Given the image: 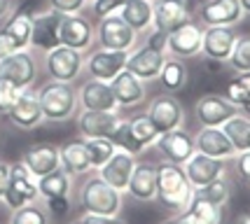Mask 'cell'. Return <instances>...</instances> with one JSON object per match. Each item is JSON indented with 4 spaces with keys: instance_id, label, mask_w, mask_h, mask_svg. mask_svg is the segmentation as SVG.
<instances>
[{
    "instance_id": "6da1fadb",
    "label": "cell",
    "mask_w": 250,
    "mask_h": 224,
    "mask_svg": "<svg viewBox=\"0 0 250 224\" xmlns=\"http://www.w3.org/2000/svg\"><path fill=\"white\" fill-rule=\"evenodd\" d=\"M194 194V187L189 184L185 175V168L171 163V161H159L157 163V199L168 210V213H183L187 203Z\"/></svg>"
},
{
    "instance_id": "7a4b0ae2",
    "label": "cell",
    "mask_w": 250,
    "mask_h": 224,
    "mask_svg": "<svg viewBox=\"0 0 250 224\" xmlns=\"http://www.w3.org/2000/svg\"><path fill=\"white\" fill-rule=\"evenodd\" d=\"M77 205L82 208V213L91 215H120L124 205V194L117 192L115 187H110L103 178H98V173L89 175L87 180L80 184L77 189Z\"/></svg>"
},
{
    "instance_id": "3957f363",
    "label": "cell",
    "mask_w": 250,
    "mask_h": 224,
    "mask_svg": "<svg viewBox=\"0 0 250 224\" xmlns=\"http://www.w3.org/2000/svg\"><path fill=\"white\" fill-rule=\"evenodd\" d=\"M35 94L40 101L44 122H68L73 115H77L80 103H77V89L73 86V82L49 80Z\"/></svg>"
},
{
    "instance_id": "277c9868",
    "label": "cell",
    "mask_w": 250,
    "mask_h": 224,
    "mask_svg": "<svg viewBox=\"0 0 250 224\" xmlns=\"http://www.w3.org/2000/svg\"><path fill=\"white\" fill-rule=\"evenodd\" d=\"M0 201L5 203L10 210H17V208H21V205L40 201L38 178H33L31 171L23 166L21 161L10 163V182H7V189H5Z\"/></svg>"
},
{
    "instance_id": "5b68a950",
    "label": "cell",
    "mask_w": 250,
    "mask_h": 224,
    "mask_svg": "<svg viewBox=\"0 0 250 224\" xmlns=\"http://www.w3.org/2000/svg\"><path fill=\"white\" fill-rule=\"evenodd\" d=\"M138 33L122 19L120 14H108L98 19L96 26V42L103 49H115V52H131L138 44Z\"/></svg>"
},
{
    "instance_id": "8992f818",
    "label": "cell",
    "mask_w": 250,
    "mask_h": 224,
    "mask_svg": "<svg viewBox=\"0 0 250 224\" xmlns=\"http://www.w3.org/2000/svg\"><path fill=\"white\" fill-rule=\"evenodd\" d=\"M38 73H40L38 59H35V54L31 49H19V52L0 59V77L12 82L19 91L33 89L35 80H38Z\"/></svg>"
},
{
    "instance_id": "52a82bcc",
    "label": "cell",
    "mask_w": 250,
    "mask_h": 224,
    "mask_svg": "<svg viewBox=\"0 0 250 224\" xmlns=\"http://www.w3.org/2000/svg\"><path fill=\"white\" fill-rule=\"evenodd\" d=\"M84 70V54L59 44L44 52V73L56 82H75Z\"/></svg>"
},
{
    "instance_id": "ba28073f",
    "label": "cell",
    "mask_w": 250,
    "mask_h": 224,
    "mask_svg": "<svg viewBox=\"0 0 250 224\" xmlns=\"http://www.w3.org/2000/svg\"><path fill=\"white\" fill-rule=\"evenodd\" d=\"M145 115H147V119L152 122L159 133L185 126V107H183V103L173 94H166V91L150 101Z\"/></svg>"
},
{
    "instance_id": "9c48e42d",
    "label": "cell",
    "mask_w": 250,
    "mask_h": 224,
    "mask_svg": "<svg viewBox=\"0 0 250 224\" xmlns=\"http://www.w3.org/2000/svg\"><path fill=\"white\" fill-rule=\"evenodd\" d=\"M94 40H96V26L84 14H61L59 42L63 47H70V49L84 54L91 49Z\"/></svg>"
},
{
    "instance_id": "30bf717a",
    "label": "cell",
    "mask_w": 250,
    "mask_h": 224,
    "mask_svg": "<svg viewBox=\"0 0 250 224\" xmlns=\"http://www.w3.org/2000/svg\"><path fill=\"white\" fill-rule=\"evenodd\" d=\"M239 35L234 26H206L204 28V40H201V56L208 63H227L234 47H236Z\"/></svg>"
},
{
    "instance_id": "8fae6325",
    "label": "cell",
    "mask_w": 250,
    "mask_h": 224,
    "mask_svg": "<svg viewBox=\"0 0 250 224\" xmlns=\"http://www.w3.org/2000/svg\"><path fill=\"white\" fill-rule=\"evenodd\" d=\"M152 147L157 149V154L162 157V161H171V163L183 166L196 152L194 133H189L185 128L166 131V133H159V138L154 140Z\"/></svg>"
},
{
    "instance_id": "7c38bea8",
    "label": "cell",
    "mask_w": 250,
    "mask_h": 224,
    "mask_svg": "<svg viewBox=\"0 0 250 224\" xmlns=\"http://www.w3.org/2000/svg\"><path fill=\"white\" fill-rule=\"evenodd\" d=\"M196 23L206 26H236L246 17L239 0H204L194 10Z\"/></svg>"
},
{
    "instance_id": "4fadbf2b",
    "label": "cell",
    "mask_w": 250,
    "mask_h": 224,
    "mask_svg": "<svg viewBox=\"0 0 250 224\" xmlns=\"http://www.w3.org/2000/svg\"><path fill=\"white\" fill-rule=\"evenodd\" d=\"M201 40H204V26L192 19L166 35V54L178 59H194L201 54Z\"/></svg>"
},
{
    "instance_id": "5bb4252c",
    "label": "cell",
    "mask_w": 250,
    "mask_h": 224,
    "mask_svg": "<svg viewBox=\"0 0 250 224\" xmlns=\"http://www.w3.org/2000/svg\"><path fill=\"white\" fill-rule=\"evenodd\" d=\"M183 168H185V175H187V180H189V184H192L194 189H199V187H204L208 182L229 175V161L213 159V157H208V154L194 152V154L183 163Z\"/></svg>"
},
{
    "instance_id": "9a60e30c",
    "label": "cell",
    "mask_w": 250,
    "mask_h": 224,
    "mask_svg": "<svg viewBox=\"0 0 250 224\" xmlns=\"http://www.w3.org/2000/svg\"><path fill=\"white\" fill-rule=\"evenodd\" d=\"M126 54L129 52H115V49L98 47V49H94V52H89L84 56V70L94 80L110 82L112 77H117L126 68Z\"/></svg>"
},
{
    "instance_id": "2e32d148",
    "label": "cell",
    "mask_w": 250,
    "mask_h": 224,
    "mask_svg": "<svg viewBox=\"0 0 250 224\" xmlns=\"http://www.w3.org/2000/svg\"><path fill=\"white\" fill-rule=\"evenodd\" d=\"M236 112V105H231L222 94H204L194 103V117L199 126H222Z\"/></svg>"
},
{
    "instance_id": "e0dca14e",
    "label": "cell",
    "mask_w": 250,
    "mask_h": 224,
    "mask_svg": "<svg viewBox=\"0 0 250 224\" xmlns=\"http://www.w3.org/2000/svg\"><path fill=\"white\" fill-rule=\"evenodd\" d=\"M164 61H166V52L152 49L147 44H141V47L136 44L126 54V70L133 73L143 82H152V80L159 77V70H162Z\"/></svg>"
},
{
    "instance_id": "ac0fdd59",
    "label": "cell",
    "mask_w": 250,
    "mask_h": 224,
    "mask_svg": "<svg viewBox=\"0 0 250 224\" xmlns=\"http://www.w3.org/2000/svg\"><path fill=\"white\" fill-rule=\"evenodd\" d=\"M77 103H80L82 110H96V112H115V110H120L117 101L112 96L110 82L94 80V77H89L87 82H82V86L77 89Z\"/></svg>"
},
{
    "instance_id": "d6986e66",
    "label": "cell",
    "mask_w": 250,
    "mask_h": 224,
    "mask_svg": "<svg viewBox=\"0 0 250 224\" xmlns=\"http://www.w3.org/2000/svg\"><path fill=\"white\" fill-rule=\"evenodd\" d=\"M126 194L138 203H152L157 199V163L136 161L126 184Z\"/></svg>"
},
{
    "instance_id": "ffe728a7",
    "label": "cell",
    "mask_w": 250,
    "mask_h": 224,
    "mask_svg": "<svg viewBox=\"0 0 250 224\" xmlns=\"http://www.w3.org/2000/svg\"><path fill=\"white\" fill-rule=\"evenodd\" d=\"M152 7H154L152 26L164 33H171L178 26H183V23L194 19L189 0H154Z\"/></svg>"
},
{
    "instance_id": "44dd1931",
    "label": "cell",
    "mask_w": 250,
    "mask_h": 224,
    "mask_svg": "<svg viewBox=\"0 0 250 224\" xmlns=\"http://www.w3.org/2000/svg\"><path fill=\"white\" fill-rule=\"evenodd\" d=\"M7 119H10L17 128H23V131H31V128L40 126L44 122V117H42V110H40L38 94H35L33 89L19 91L14 105L7 110Z\"/></svg>"
},
{
    "instance_id": "7402d4cb",
    "label": "cell",
    "mask_w": 250,
    "mask_h": 224,
    "mask_svg": "<svg viewBox=\"0 0 250 224\" xmlns=\"http://www.w3.org/2000/svg\"><path fill=\"white\" fill-rule=\"evenodd\" d=\"M194 145H196V152L208 154L213 159L231 161L236 157V149L229 143L222 126H199V131L194 133Z\"/></svg>"
},
{
    "instance_id": "603a6c76",
    "label": "cell",
    "mask_w": 250,
    "mask_h": 224,
    "mask_svg": "<svg viewBox=\"0 0 250 224\" xmlns=\"http://www.w3.org/2000/svg\"><path fill=\"white\" fill-rule=\"evenodd\" d=\"M19 161L31 171L33 178H42L47 173L61 168L59 145H54V143H35V145L23 149V154Z\"/></svg>"
},
{
    "instance_id": "cb8c5ba5",
    "label": "cell",
    "mask_w": 250,
    "mask_h": 224,
    "mask_svg": "<svg viewBox=\"0 0 250 224\" xmlns=\"http://www.w3.org/2000/svg\"><path fill=\"white\" fill-rule=\"evenodd\" d=\"M110 89H112V96L117 101L120 110H129V107H138L147 98V89L145 82L138 80L133 73H129L126 68L122 70L117 77L110 80Z\"/></svg>"
},
{
    "instance_id": "d4e9b609",
    "label": "cell",
    "mask_w": 250,
    "mask_h": 224,
    "mask_svg": "<svg viewBox=\"0 0 250 224\" xmlns=\"http://www.w3.org/2000/svg\"><path fill=\"white\" fill-rule=\"evenodd\" d=\"M59 26L61 14L54 10H44L33 14V31H31V47L40 52H49L59 47Z\"/></svg>"
},
{
    "instance_id": "484cf974",
    "label": "cell",
    "mask_w": 250,
    "mask_h": 224,
    "mask_svg": "<svg viewBox=\"0 0 250 224\" xmlns=\"http://www.w3.org/2000/svg\"><path fill=\"white\" fill-rule=\"evenodd\" d=\"M124 115L120 110L115 112H96V110H82L77 117V131L82 138H110Z\"/></svg>"
},
{
    "instance_id": "4316f807",
    "label": "cell",
    "mask_w": 250,
    "mask_h": 224,
    "mask_svg": "<svg viewBox=\"0 0 250 224\" xmlns=\"http://www.w3.org/2000/svg\"><path fill=\"white\" fill-rule=\"evenodd\" d=\"M136 157L129 154V152H122L117 149L112 157H110L101 168H98V178H103V180L108 182L110 187H115L117 192H126V184H129V178H131V171H133V166H136Z\"/></svg>"
},
{
    "instance_id": "83f0119b",
    "label": "cell",
    "mask_w": 250,
    "mask_h": 224,
    "mask_svg": "<svg viewBox=\"0 0 250 224\" xmlns=\"http://www.w3.org/2000/svg\"><path fill=\"white\" fill-rule=\"evenodd\" d=\"M59 159H61V168L70 178H80V175H89L91 173V161H89L84 138H73L63 143L59 147Z\"/></svg>"
},
{
    "instance_id": "f1b7e54d",
    "label": "cell",
    "mask_w": 250,
    "mask_h": 224,
    "mask_svg": "<svg viewBox=\"0 0 250 224\" xmlns=\"http://www.w3.org/2000/svg\"><path fill=\"white\" fill-rule=\"evenodd\" d=\"M222 210L225 208L206 201L204 196H199L194 192L189 203H187V208L175 215V220L180 224H222Z\"/></svg>"
},
{
    "instance_id": "f546056e",
    "label": "cell",
    "mask_w": 250,
    "mask_h": 224,
    "mask_svg": "<svg viewBox=\"0 0 250 224\" xmlns=\"http://www.w3.org/2000/svg\"><path fill=\"white\" fill-rule=\"evenodd\" d=\"M120 14L124 21L129 23L133 31L143 35L152 28L154 21V7H152V0H124V5L120 7Z\"/></svg>"
},
{
    "instance_id": "4dcf8cb0",
    "label": "cell",
    "mask_w": 250,
    "mask_h": 224,
    "mask_svg": "<svg viewBox=\"0 0 250 224\" xmlns=\"http://www.w3.org/2000/svg\"><path fill=\"white\" fill-rule=\"evenodd\" d=\"M12 38L17 49H31V31H33V12L31 10H14L0 26Z\"/></svg>"
},
{
    "instance_id": "1f68e13d",
    "label": "cell",
    "mask_w": 250,
    "mask_h": 224,
    "mask_svg": "<svg viewBox=\"0 0 250 224\" xmlns=\"http://www.w3.org/2000/svg\"><path fill=\"white\" fill-rule=\"evenodd\" d=\"M157 80L162 82V89L166 94L183 91L187 86V80H189V70H187L185 59H178V56H168L166 54V61H164Z\"/></svg>"
},
{
    "instance_id": "d6a6232c",
    "label": "cell",
    "mask_w": 250,
    "mask_h": 224,
    "mask_svg": "<svg viewBox=\"0 0 250 224\" xmlns=\"http://www.w3.org/2000/svg\"><path fill=\"white\" fill-rule=\"evenodd\" d=\"M38 194H40L42 201L44 199L70 196V194H73V178H70L63 168H56V171L38 178Z\"/></svg>"
},
{
    "instance_id": "836d02e7",
    "label": "cell",
    "mask_w": 250,
    "mask_h": 224,
    "mask_svg": "<svg viewBox=\"0 0 250 224\" xmlns=\"http://www.w3.org/2000/svg\"><path fill=\"white\" fill-rule=\"evenodd\" d=\"M222 131L227 133L229 143L234 145L236 152H246L250 149V117L243 112H236L234 117H229L222 124Z\"/></svg>"
},
{
    "instance_id": "e575fe53",
    "label": "cell",
    "mask_w": 250,
    "mask_h": 224,
    "mask_svg": "<svg viewBox=\"0 0 250 224\" xmlns=\"http://www.w3.org/2000/svg\"><path fill=\"white\" fill-rule=\"evenodd\" d=\"M10 224H52V217H49V213H47V208L42 203L35 201L12 210Z\"/></svg>"
},
{
    "instance_id": "d590c367",
    "label": "cell",
    "mask_w": 250,
    "mask_h": 224,
    "mask_svg": "<svg viewBox=\"0 0 250 224\" xmlns=\"http://www.w3.org/2000/svg\"><path fill=\"white\" fill-rule=\"evenodd\" d=\"M199 196H204L206 201L215 203V205H220V208H225L229 203V199H231V182H229V178L225 175V178H218V180L208 182V184H204V187H199V189H194Z\"/></svg>"
},
{
    "instance_id": "8d00e7d4",
    "label": "cell",
    "mask_w": 250,
    "mask_h": 224,
    "mask_svg": "<svg viewBox=\"0 0 250 224\" xmlns=\"http://www.w3.org/2000/svg\"><path fill=\"white\" fill-rule=\"evenodd\" d=\"M129 128H131V133H133V138H136V143H138L143 149L152 147L154 140L159 138V131H157L154 124L147 119V115L129 117Z\"/></svg>"
},
{
    "instance_id": "74e56055",
    "label": "cell",
    "mask_w": 250,
    "mask_h": 224,
    "mask_svg": "<svg viewBox=\"0 0 250 224\" xmlns=\"http://www.w3.org/2000/svg\"><path fill=\"white\" fill-rule=\"evenodd\" d=\"M89 152V161H91V171H98L105 161L117 152V147L112 145L110 138H84Z\"/></svg>"
},
{
    "instance_id": "f35d334b",
    "label": "cell",
    "mask_w": 250,
    "mask_h": 224,
    "mask_svg": "<svg viewBox=\"0 0 250 224\" xmlns=\"http://www.w3.org/2000/svg\"><path fill=\"white\" fill-rule=\"evenodd\" d=\"M110 140H112V145H115L117 149H122V152H129V154H133V157H138L141 152H145V149L136 143L133 133H131L129 117H122V122L117 124V128H115V133L110 136Z\"/></svg>"
},
{
    "instance_id": "ab89813d",
    "label": "cell",
    "mask_w": 250,
    "mask_h": 224,
    "mask_svg": "<svg viewBox=\"0 0 250 224\" xmlns=\"http://www.w3.org/2000/svg\"><path fill=\"white\" fill-rule=\"evenodd\" d=\"M227 65L234 73H248L250 70V35H241L236 40V47L229 56Z\"/></svg>"
},
{
    "instance_id": "60d3db41",
    "label": "cell",
    "mask_w": 250,
    "mask_h": 224,
    "mask_svg": "<svg viewBox=\"0 0 250 224\" xmlns=\"http://www.w3.org/2000/svg\"><path fill=\"white\" fill-rule=\"evenodd\" d=\"M49 10L59 12V14H82L89 0H47Z\"/></svg>"
},
{
    "instance_id": "b9f144b4",
    "label": "cell",
    "mask_w": 250,
    "mask_h": 224,
    "mask_svg": "<svg viewBox=\"0 0 250 224\" xmlns=\"http://www.w3.org/2000/svg\"><path fill=\"white\" fill-rule=\"evenodd\" d=\"M19 96V89L0 77V115H7V110L14 105V101Z\"/></svg>"
},
{
    "instance_id": "7bdbcfd3",
    "label": "cell",
    "mask_w": 250,
    "mask_h": 224,
    "mask_svg": "<svg viewBox=\"0 0 250 224\" xmlns=\"http://www.w3.org/2000/svg\"><path fill=\"white\" fill-rule=\"evenodd\" d=\"M42 205L47 208L49 217H65L73 208V201H70V196H59V199H44Z\"/></svg>"
},
{
    "instance_id": "ee69618b",
    "label": "cell",
    "mask_w": 250,
    "mask_h": 224,
    "mask_svg": "<svg viewBox=\"0 0 250 224\" xmlns=\"http://www.w3.org/2000/svg\"><path fill=\"white\" fill-rule=\"evenodd\" d=\"M124 5V0H91V12L96 19H103L108 14L120 12V7Z\"/></svg>"
},
{
    "instance_id": "f6af8a7d",
    "label": "cell",
    "mask_w": 250,
    "mask_h": 224,
    "mask_svg": "<svg viewBox=\"0 0 250 224\" xmlns=\"http://www.w3.org/2000/svg\"><path fill=\"white\" fill-rule=\"evenodd\" d=\"M231 166H234V171H236V175L241 180L250 184V149L236 152V157L231 159Z\"/></svg>"
},
{
    "instance_id": "bcb514c9",
    "label": "cell",
    "mask_w": 250,
    "mask_h": 224,
    "mask_svg": "<svg viewBox=\"0 0 250 224\" xmlns=\"http://www.w3.org/2000/svg\"><path fill=\"white\" fill-rule=\"evenodd\" d=\"M80 220L84 224H129L126 220H122L120 215H91V213H82Z\"/></svg>"
},
{
    "instance_id": "7dc6e473",
    "label": "cell",
    "mask_w": 250,
    "mask_h": 224,
    "mask_svg": "<svg viewBox=\"0 0 250 224\" xmlns=\"http://www.w3.org/2000/svg\"><path fill=\"white\" fill-rule=\"evenodd\" d=\"M166 35H168V33H164L152 26L150 31L145 33V42L143 44H147V47H152V49H159V52H166Z\"/></svg>"
},
{
    "instance_id": "c3c4849f",
    "label": "cell",
    "mask_w": 250,
    "mask_h": 224,
    "mask_svg": "<svg viewBox=\"0 0 250 224\" xmlns=\"http://www.w3.org/2000/svg\"><path fill=\"white\" fill-rule=\"evenodd\" d=\"M14 52H19L17 44L12 42L10 35L0 28V59H5V56H10V54H14Z\"/></svg>"
},
{
    "instance_id": "681fc988",
    "label": "cell",
    "mask_w": 250,
    "mask_h": 224,
    "mask_svg": "<svg viewBox=\"0 0 250 224\" xmlns=\"http://www.w3.org/2000/svg\"><path fill=\"white\" fill-rule=\"evenodd\" d=\"M7 182H10V163L7 161H0V199L7 189Z\"/></svg>"
},
{
    "instance_id": "f907efd6",
    "label": "cell",
    "mask_w": 250,
    "mask_h": 224,
    "mask_svg": "<svg viewBox=\"0 0 250 224\" xmlns=\"http://www.w3.org/2000/svg\"><path fill=\"white\" fill-rule=\"evenodd\" d=\"M12 7H14V0H0V21L10 17Z\"/></svg>"
},
{
    "instance_id": "816d5d0a",
    "label": "cell",
    "mask_w": 250,
    "mask_h": 224,
    "mask_svg": "<svg viewBox=\"0 0 250 224\" xmlns=\"http://www.w3.org/2000/svg\"><path fill=\"white\" fill-rule=\"evenodd\" d=\"M236 224H250V210L241 213V215H239V220H236Z\"/></svg>"
},
{
    "instance_id": "f5cc1de1",
    "label": "cell",
    "mask_w": 250,
    "mask_h": 224,
    "mask_svg": "<svg viewBox=\"0 0 250 224\" xmlns=\"http://www.w3.org/2000/svg\"><path fill=\"white\" fill-rule=\"evenodd\" d=\"M241 2V10H243V14H250V0H239Z\"/></svg>"
},
{
    "instance_id": "db71d44e",
    "label": "cell",
    "mask_w": 250,
    "mask_h": 224,
    "mask_svg": "<svg viewBox=\"0 0 250 224\" xmlns=\"http://www.w3.org/2000/svg\"><path fill=\"white\" fill-rule=\"evenodd\" d=\"M162 224H180V222H178V220H175V215H173V217H171V220H166V222H162Z\"/></svg>"
},
{
    "instance_id": "11a10c76",
    "label": "cell",
    "mask_w": 250,
    "mask_h": 224,
    "mask_svg": "<svg viewBox=\"0 0 250 224\" xmlns=\"http://www.w3.org/2000/svg\"><path fill=\"white\" fill-rule=\"evenodd\" d=\"M70 224H84V222H82V220L77 217V220H73V222H70Z\"/></svg>"
},
{
    "instance_id": "9f6ffc18",
    "label": "cell",
    "mask_w": 250,
    "mask_h": 224,
    "mask_svg": "<svg viewBox=\"0 0 250 224\" xmlns=\"http://www.w3.org/2000/svg\"><path fill=\"white\" fill-rule=\"evenodd\" d=\"M89 2H91V0H89Z\"/></svg>"
},
{
    "instance_id": "6f0895ef",
    "label": "cell",
    "mask_w": 250,
    "mask_h": 224,
    "mask_svg": "<svg viewBox=\"0 0 250 224\" xmlns=\"http://www.w3.org/2000/svg\"><path fill=\"white\" fill-rule=\"evenodd\" d=\"M152 2H154V0H152Z\"/></svg>"
}]
</instances>
